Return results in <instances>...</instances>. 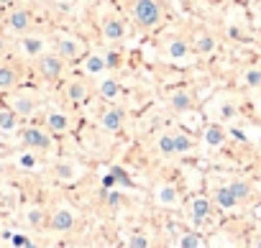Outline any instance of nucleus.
<instances>
[{"label": "nucleus", "mask_w": 261, "mask_h": 248, "mask_svg": "<svg viewBox=\"0 0 261 248\" xmlns=\"http://www.w3.org/2000/svg\"><path fill=\"white\" fill-rule=\"evenodd\" d=\"M159 151L164 156H174V133H164L159 139Z\"/></svg>", "instance_id": "b1692460"}, {"label": "nucleus", "mask_w": 261, "mask_h": 248, "mask_svg": "<svg viewBox=\"0 0 261 248\" xmlns=\"http://www.w3.org/2000/svg\"><path fill=\"white\" fill-rule=\"evenodd\" d=\"M215 202H218L223 210H233V207L238 205V197L230 192V187H220V189L215 192Z\"/></svg>", "instance_id": "a211bd4d"}, {"label": "nucleus", "mask_w": 261, "mask_h": 248, "mask_svg": "<svg viewBox=\"0 0 261 248\" xmlns=\"http://www.w3.org/2000/svg\"><path fill=\"white\" fill-rule=\"evenodd\" d=\"M213 215V202L207 200V197H195L192 200V217L197 220V223H202V220H207Z\"/></svg>", "instance_id": "9b49d317"}, {"label": "nucleus", "mask_w": 261, "mask_h": 248, "mask_svg": "<svg viewBox=\"0 0 261 248\" xmlns=\"http://www.w3.org/2000/svg\"><path fill=\"white\" fill-rule=\"evenodd\" d=\"M102 36H105L108 41H123V36H125V23H123L120 18H108V21L102 23Z\"/></svg>", "instance_id": "1a4fd4ad"}, {"label": "nucleus", "mask_w": 261, "mask_h": 248, "mask_svg": "<svg viewBox=\"0 0 261 248\" xmlns=\"http://www.w3.org/2000/svg\"><path fill=\"white\" fill-rule=\"evenodd\" d=\"M123 202V195L120 192H108V197H105V205L108 207H118Z\"/></svg>", "instance_id": "7c9ffc66"}, {"label": "nucleus", "mask_w": 261, "mask_h": 248, "mask_svg": "<svg viewBox=\"0 0 261 248\" xmlns=\"http://www.w3.org/2000/svg\"><path fill=\"white\" fill-rule=\"evenodd\" d=\"M169 102H172V107H174L177 113H185V110H190V107H192V97H190V92H185V90L172 92Z\"/></svg>", "instance_id": "f3484780"}, {"label": "nucleus", "mask_w": 261, "mask_h": 248, "mask_svg": "<svg viewBox=\"0 0 261 248\" xmlns=\"http://www.w3.org/2000/svg\"><path fill=\"white\" fill-rule=\"evenodd\" d=\"M18 128V113L13 107H0V131H16Z\"/></svg>", "instance_id": "2eb2a0df"}, {"label": "nucleus", "mask_w": 261, "mask_h": 248, "mask_svg": "<svg viewBox=\"0 0 261 248\" xmlns=\"http://www.w3.org/2000/svg\"><path fill=\"white\" fill-rule=\"evenodd\" d=\"M167 54H169L172 59H187V54H190V44H187L185 39H174V41H169Z\"/></svg>", "instance_id": "6ab92c4d"}, {"label": "nucleus", "mask_w": 261, "mask_h": 248, "mask_svg": "<svg viewBox=\"0 0 261 248\" xmlns=\"http://www.w3.org/2000/svg\"><path fill=\"white\" fill-rule=\"evenodd\" d=\"M258 182H261V174H258Z\"/></svg>", "instance_id": "e433bc0d"}, {"label": "nucleus", "mask_w": 261, "mask_h": 248, "mask_svg": "<svg viewBox=\"0 0 261 248\" xmlns=\"http://www.w3.org/2000/svg\"><path fill=\"white\" fill-rule=\"evenodd\" d=\"M26 220H29V225L39 228V225H41V220H44V212H41L39 207H34V210H29V212H26Z\"/></svg>", "instance_id": "c85d7f7f"}, {"label": "nucleus", "mask_w": 261, "mask_h": 248, "mask_svg": "<svg viewBox=\"0 0 261 248\" xmlns=\"http://www.w3.org/2000/svg\"><path fill=\"white\" fill-rule=\"evenodd\" d=\"M156 197H159V202H162V205L172 207V205L177 202V189H174L172 184H164V187L159 189V195H156Z\"/></svg>", "instance_id": "4be33fe9"}, {"label": "nucleus", "mask_w": 261, "mask_h": 248, "mask_svg": "<svg viewBox=\"0 0 261 248\" xmlns=\"http://www.w3.org/2000/svg\"><path fill=\"white\" fill-rule=\"evenodd\" d=\"M16 79H18V72H16L13 64H0V92L13 90Z\"/></svg>", "instance_id": "f8f14e48"}, {"label": "nucleus", "mask_w": 261, "mask_h": 248, "mask_svg": "<svg viewBox=\"0 0 261 248\" xmlns=\"http://www.w3.org/2000/svg\"><path fill=\"white\" fill-rule=\"evenodd\" d=\"M192 146H195V144H192V139H190V136H185V133H174V156L187 154Z\"/></svg>", "instance_id": "412c9836"}, {"label": "nucleus", "mask_w": 261, "mask_h": 248, "mask_svg": "<svg viewBox=\"0 0 261 248\" xmlns=\"http://www.w3.org/2000/svg\"><path fill=\"white\" fill-rule=\"evenodd\" d=\"M128 245H130V248H146V245H149V238L141 235V233H134V235L128 238Z\"/></svg>", "instance_id": "cd10ccee"}, {"label": "nucleus", "mask_w": 261, "mask_h": 248, "mask_svg": "<svg viewBox=\"0 0 261 248\" xmlns=\"http://www.w3.org/2000/svg\"><path fill=\"white\" fill-rule=\"evenodd\" d=\"M77 177V167L74 164H59L57 167V179L59 182H72Z\"/></svg>", "instance_id": "5701e85b"}, {"label": "nucleus", "mask_w": 261, "mask_h": 248, "mask_svg": "<svg viewBox=\"0 0 261 248\" xmlns=\"http://www.w3.org/2000/svg\"><path fill=\"white\" fill-rule=\"evenodd\" d=\"M220 115H223L225 120H230V118H236V107H233V105H223V107H220Z\"/></svg>", "instance_id": "473e14b6"}, {"label": "nucleus", "mask_w": 261, "mask_h": 248, "mask_svg": "<svg viewBox=\"0 0 261 248\" xmlns=\"http://www.w3.org/2000/svg\"><path fill=\"white\" fill-rule=\"evenodd\" d=\"M8 3H13V0H0V6H8Z\"/></svg>", "instance_id": "f704fd0d"}, {"label": "nucleus", "mask_w": 261, "mask_h": 248, "mask_svg": "<svg viewBox=\"0 0 261 248\" xmlns=\"http://www.w3.org/2000/svg\"><path fill=\"white\" fill-rule=\"evenodd\" d=\"M49 228L57 230V233H69L74 228V212L67 210V207H59L49 215Z\"/></svg>", "instance_id": "39448f33"}, {"label": "nucleus", "mask_w": 261, "mask_h": 248, "mask_svg": "<svg viewBox=\"0 0 261 248\" xmlns=\"http://www.w3.org/2000/svg\"><path fill=\"white\" fill-rule=\"evenodd\" d=\"M57 51L64 62H77V59H85L87 57V49L82 41L77 39H69V36H59L57 39Z\"/></svg>", "instance_id": "7ed1b4c3"}, {"label": "nucleus", "mask_w": 261, "mask_h": 248, "mask_svg": "<svg viewBox=\"0 0 261 248\" xmlns=\"http://www.w3.org/2000/svg\"><path fill=\"white\" fill-rule=\"evenodd\" d=\"M3 51H6V39L0 36V54H3Z\"/></svg>", "instance_id": "72a5a7b5"}, {"label": "nucleus", "mask_w": 261, "mask_h": 248, "mask_svg": "<svg viewBox=\"0 0 261 248\" xmlns=\"http://www.w3.org/2000/svg\"><path fill=\"white\" fill-rule=\"evenodd\" d=\"M105 69V62H102V57H87V72H92V74H97V72H102Z\"/></svg>", "instance_id": "bb28decb"}, {"label": "nucleus", "mask_w": 261, "mask_h": 248, "mask_svg": "<svg viewBox=\"0 0 261 248\" xmlns=\"http://www.w3.org/2000/svg\"><path fill=\"white\" fill-rule=\"evenodd\" d=\"M11 107H13L18 115H31V113L36 110V100H34L31 95L21 92V95H13V97H11Z\"/></svg>", "instance_id": "9d476101"}, {"label": "nucleus", "mask_w": 261, "mask_h": 248, "mask_svg": "<svg viewBox=\"0 0 261 248\" xmlns=\"http://www.w3.org/2000/svg\"><path fill=\"white\" fill-rule=\"evenodd\" d=\"M0 172H3V169H0Z\"/></svg>", "instance_id": "4c0bfd02"}, {"label": "nucleus", "mask_w": 261, "mask_h": 248, "mask_svg": "<svg viewBox=\"0 0 261 248\" xmlns=\"http://www.w3.org/2000/svg\"><path fill=\"white\" fill-rule=\"evenodd\" d=\"M225 139H228V133H225L223 126H218V123H213V126L205 128V144L207 146H223Z\"/></svg>", "instance_id": "ddd939ff"}, {"label": "nucleus", "mask_w": 261, "mask_h": 248, "mask_svg": "<svg viewBox=\"0 0 261 248\" xmlns=\"http://www.w3.org/2000/svg\"><path fill=\"white\" fill-rule=\"evenodd\" d=\"M256 245H258V248H261V240H258V243H256Z\"/></svg>", "instance_id": "c9c22d12"}, {"label": "nucleus", "mask_w": 261, "mask_h": 248, "mask_svg": "<svg viewBox=\"0 0 261 248\" xmlns=\"http://www.w3.org/2000/svg\"><path fill=\"white\" fill-rule=\"evenodd\" d=\"M120 92H123V87H120V82L118 79H102L100 82V97L102 100H118L120 97Z\"/></svg>", "instance_id": "4468645a"}, {"label": "nucleus", "mask_w": 261, "mask_h": 248, "mask_svg": "<svg viewBox=\"0 0 261 248\" xmlns=\"http://www.w3.org/2000/svg\"><path fill=\"white\" fill-rule=\"evenodd\" d=\"M67 97H69L72 102H77V105L85 102V100H87V85L80 82V79H77V82H69V85H67Z\"/></svg>", "instance_id": "dca6fc26"}, {"label": "nucleus", "mask_w": 261, "mask_h": 248, "mask_svg": "<svg viewBox=\"0 0 261 248\" xmlns=\"http://www.w3.org/2000/svg\"><path fill=\"white\" fill-rule=\"evenodd\" d=\"M215 51V39L210 36V34H202V36H197V41H195V54H202V57H207V54H213Z\"/></svg>", "instance_id": "aec40b11"}, {"label": "nucleus", "mask_w": 261, "mask_h": 248, "mask_svg": "<svg viewBox=\"0 0 261 248\" xmlns=\"http://www.w3.org/2000/svg\"><path fill=\"white\" fill-rule=\"evenodd\" d=\"M228 187H230V192L238 197V202H241V200H246V197L251 195V184H248V182H230Z\"/></svg>", "instance_id": "393cba45"}, {"label": "nucleus", "mask_w": 261, "mask_h": 248, "mask_svg": "<svg viewBox=\"0 0 261 248\" xmlns=\"http://www.w3.org/2000/svg\"><path fill=\"white\" fill-rule=\"evenodd\" d=\"M123 120H125V113L120 107H110L100 115V128L108 133H118L123 128Z\"/></svg>", "instance_id": "423d86ee"}, {"label": "nucleus", "mask_w": 261, "mask_h": 248, "mask_svg": "<svg viewBox=\"0 0 261 248\" xmlns=\"http://www.w3.org/2000/svg\"><path fill=\"white\" fill-rule=\"evenodd\" d=\"M202 245V238H197L195 233H185L179 238V248H200Z\"/></svg>", "instance_id": "a878e982"}, {"label": "nucleus", "mask_w": 261, "mask_h": 248, "mask_svg": "<svg viewBox=\"0 0 261 248\" xmlns=\"http://www.w3.org/2000/svg\"><path fill=\"white\" fill-rule=\"evenodd\" d=\"M134 18L144 29H154L162 21V8L156 0H136L134 3Z\"/></svg>", "instance_id": "f257e3e1"}, {"label": "nucleus", "mask_w": 261, "mask_h": 248, "mask_svg": "<svg viewBox=\"0 0 261 248\" xmlns=\"http://www.w3.org/2000/svg\"><path fill=\"white\" fill-rule=\"evenodd\" d=\"M21 141L31 149H41V151L51 149V133H46L41 128H21Z\"/></svg>", "instance_id": "20e7f679"}, {"label": "nucleus", "mask_w": 261, "mask_h": 248, "mask_svg": "<svg viewBox=\"0 0 261 248\" xmlns=\"http://www.w3.org/2000/svg\"><path fill=\"white\" fill-rule=\"evenodd\" d=\"M8 26H11V31H16V34H26V31L31 29V11H26V8L11 11Z\"/></svg>", "instance_id": "0eeeda50"}, {"label": "nucleus", "mask_w": 261, "mask_h": 248, "mask_svg": "<svg viewBox=\"0 0 261 248\" xmlns=\"http://www.w3.org/2000/svg\"><path fill=\"white\" fill-rule=\"evenodd\" d=\"M46 128L51 133H67L69 131V118L62 113V110H49L46 115Z\"/></svg>", "instance_id": "6e6552de"}, {"label": "nucleus", "mask_w": 261, "mask_h": 248, "mask_svg": "<svg viewBox=\"0 0 261 248\" xmlns=\"http://www.w3.org/2000/svg\"><path fill=\"white\" fill-rule=\"evenodd\" d=\"M246 82H248L251 87L261 85V69H251V72H246Z\"/></svg>", "instance_id": "2f4dec72"}, {"label": "nucleus", "mask_w": 261, "mask_h": 248, "mask_svg": "<svg viewBox=\"0 0 261 248\" xmlns=\"http://www.w3.org/2000/svg\"><path fill=\"white\" fill-rule=\"evenodd\" d=\"M39 74L46 82H57L64 74V59L59 54H41L39 57Z\"/></svg>", "instance_id": "f03ea898"}, {"label": "nucleus", "mask_w": 261, "mask_h": 248, "mask_svg": "<svg viewBox=\"0 0 261 248\" xmlns=\"http://www.w3.org/2000/svg\"><path fill=\"white\" fill-rule=\"evenodd\" d=\"M23 46H26V51H29V54H41V49H44L41 39H26V41H23Z\"/></svg>", "instance_id": "c756f323"}]
</instances>
